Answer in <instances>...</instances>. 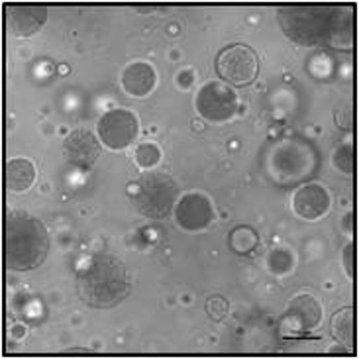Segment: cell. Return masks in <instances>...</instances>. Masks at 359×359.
<instances>
[{
	"instance_id": "6da1fadb",
	"label": "cell",
	"mask_w": 359,
	"mask_h": 359,
	"mask_svg": "<svg viewBox=\"0 0 359 359\" xmlns=\"http://www.w3.org/2000/svg\"><path fill=\"white\" fill-rule=\"evenodd\" d=\"M283 34L301 46L353 49L355 8L338 4H291L277 10Z\"/></svg>"
},
{
	"instance_id": "7a4b0ae2",
	"label": "cell",
	"mask_w": 359,
	"mask_h": 359,
	"mask_svg": "<svg viewBox=\"0 0 359 359\" xmlns=\"http://www.w3.org/2000/svg\"><path fill=\"white\" fill-rule=\"evenodd\" d=\"M75 289L90 309H114L132 289L124 262L112 253H95L75 273Z\"/></svg>"
},
{
	"instance_id": "3957f363",
	"label": "cell",
	"mask_w": 359,
	"mask_h": 359,
	"mask_svg": "<svg viewBox=\"0 0 359 359\" xmlns=\"http://www.w3.org/2000/svg\"><path fill=\"white\" fill-rule=\"evenodd\" d=\"M49 233L46 224L16 210L6 218V265L12 271H32L46 262Z\"/></svg>"
},
{
	"instance_id": "277c9868",
	"label": "cell",
	"mask_w": 359,
	"mask_h": 359,
	"mask_svg": "<svg viewBox=\"0 0 359 359\" xmlns=\"http://www.w3.org/2000/svg\"><path fill=\"white\" fill-rule=\"evenodd\" d=\"M128 196L142 216L163 220L175 208L179 187L165 171H146L128 184Z\"/></svg>"
},
{
	"instance_id": "5b68a950",
	"label": "cell",
	"mask_w": 359,
	"mask_h": 359,
	"mask_svg": "<svg viewBox=\"0 0 359 359\" xmlns=\"http://www.w3.org/2000/svg\"><path fill=\"white\" fill-rule=\"evenodd\" d=\"M216 71L224 83L233 87H245L255 81L259 71L257 53L245 43H233L224 48L216 57Z\"/></svg>"
},
{
	"instance_id": "8992f818",
	"label": "cell",
	"mask_w": 359,
	"mask_h": 359,
	"mask_svg": "<svg viewBox=\"0 0 359 359\" xmlns=\"http://www.w3.org/2000/svg\"><path fill=\"white\" fill-rule=\"evenodd\" d=\"M194 104H196V112L206 122L224 124L236 116L240 100H238L236 90L228 83L214 79L201 87L198 95L194 98Z\"/></svg>"
},
{
	"instance_id": "52a82bcc",
	"label": "cell",
	"mask_w": 359,
	"mask_h": 359,
	"mask_svg": "<svg viewBox=\"0 0 359 359\" xmlns=\"http://www.w3.org/2000/svg\"><path fill=\"white\" fill-rule=\"evenodd\" d=\"M98 137L110 149H126L134 144L140 134V120L134 112L124 108H114L98 120Z\"/></svg>"
},
{
	"instance_id": "ba28073f",
	"label": "cell",
	"mask_w": 359,
	"mask_h": 359,
	"mask_svg": "<svg viewBox=\"0 0 359 359\" xmlns=\"http://www.w3.org/2000/svg\"><path fill=\"white\" fill-rule=\"evenodd\" d=\"M214 206L203 193H187L175 204V222L187 232L206 230L214 220Z\"/></svg>"
},
{
	"instance_id": "9c48e42d",
	"label": "cell",
	"mask_w": 359,
	"mask_h": 359,
	"mask_svg": "<svg viewBox=\"0 0 359 359\" xmlns=\"http://www.w3.org/2000/svg\"><path fill=\"white\" fill-rule=\"evenodd\" d=\"M100 144L95 134H90L88 130H73L65 142H63V157L65 161L71 163L77 169H90L100 157Z\"/></svg>"
},
{
	"instance_id": "30bf717a",
	"label": "cell",
	"mask_w": 359,
	"mask_h": 359,
	"mask_svg": "<svg viewBox=\"0 0 359 359\" xmlns=\"http://www.w3.org/2000/svg\"><path fill=\"white\" fill-rule=\"evenodd\" d=\"M48 8L41 4H8L6 24L16 38H29L46 26Z\"/></svg>"
},
{
	"instance_id": "8fae6325",
	"label": "cell",
	"mask_w": 359,
	"mask_h": 359,
	"mask_svg": "<svg viewBox=\"0 0 359 359\" xmlns=\"http://www.w3.org/2000/svg\"><path fill=\"white\" fill-rule=\"evenodd\" d=\"M330 194L322 187V184L311 183L301 187L294 198H292V206L294 212L299 214L304 220H318L324 214H328L330 210Z\"/></svg>"
},
{
	"instance_id": "7c38bea8",
	"label": "cell",
	"mask_w": 359,
	"mask_h": 359,
	"mask_svg": "<svg viewBox=\"0 0 359 359\" xmlns=\"http://www.w3.org/2000/svg\"><path fill=\"white\" fill-rule=\"evenodd\" d=\"M322 320V306L312 294H299L289 304V312L285 322L291 324L292 330L311 332Z\"/></svg>"
},
{
	"instance_id": "4fadbf2b",
	"label": "cell",
	"mask_w": 359,
	"mask_h": 359,
	"mask_svg": "<svg viewBox=\"0 0 359 359\" xmlns=\"http://www.w3.org/2000/svg\"><path fill=\"white\" fill-rule=\"evenodd\" d=\"M157 75L156 69L146 61H136L130 63L124 73H122V88L126 90L130 97L144 98L156 88Z\"/></svg>"
},
{
	"instance_id": "5bb4252c",
	"label": "cell",
	"mask_w": 359,
	"mask_h": 359,
	"mask_svg": "<svg viewBox=\"0 0 359 359\" xmlns=\"http://www.w3.org/2000/svg\"><path fill=\"white\" fill-rule=\"evenodd\" d=\"M36 181V167L29 159L24 157H16L10 159L6 165V184L10 191L14 193H24Z\"/></svg>"
},
{
	"instance_id": "9a60e30c",
	"label": "cell",
	"mask_w": 359,
	"mask_h": 359,
	"mask_svg": "<svg viewBox=\"0 0 359 359\" xmlns=\"http://www.w3.org/2000/svg\"><path fill=\"white\" fill-rule=\"evenodd\" d=\"M330 330L338 344H344L346 348L353 350V346H355V311L348 306V309L336 312L332 316Z\"/></svg>"
},
{
	"instance_id": "2e32d148",
	"label": "cell",
	"mask_w": 359,
	"mask_h": 359,
	"mask_svg": "<svg viewBox=\"0 0 359 359\" xmlns=\"http://www.w3.org/2000/svg\"><path fill=\"white\" fill-rule=\"evenodd\" d=\"M228 243L233 252L245 255V253L253 252L259 243V236L253 230L252 226H236L230 236H228Z\"/></svg>"
},
{
	"instance_id": "e0dca14e",
	"label": "cell",
	"mask_w": 359,
	"mask_h": 359,
	"mask_svg": "<svg viewBox=\"0 0 359 359\" xmlns=\"http://www.w3.org/2000/svg\"><path fill=\"white\" fill-rule=\"evenodd\" d=\"M267 267L273 275H287L294 267V253L287 248H275L267 255Z\"/></svg>"
},
{
	"instance_id": "ac0fdd59",
	"label": "cell",
	"mask_w": 359,
	"mask_h": 359,
	"mask_svg": "<svg viewBox=\"0 0 359 359\" xmlns=\"http://www.w3.org/2000/svg\"><path fill=\"white\" fill-rule=\"evenodd\" d=\"M332 165L346 175L355 173V147L353 144H340L332 154Z\"/></svg>"
},
{
	"instance_id": "d6986e66",
	"label": "cell",
	"mask_w": 359,
	"mask_h": 359,
	"mask_svg": "<svg viewBox=\"0 0 359 359\" xmlns=\"http://www.w3.org/2000/svg\"><path fill=\"white\" fill-rule=\"evenodd\" d=\"M161 159V149L154 142H144L136 147V163L144 169H151L159 163Z\"/></svg>"
},
{
	"instance_id": "ffe728a7",
	"label": "cell",
	"mask_w": 359,
	"mask_h": 359,
	"mask_svg": "<svg viewBox=\"0 0 359 359\" xmlns=\"http://www.w3.org/2000/svg\"><path fill=\"white\" fill-rule=\"evenodd\" d=\"M206 312H208V316L214 322H222L228 316V312H230V304H228V301L224 297L216 294V297H210L206 301Z\"/></svg>"
},
{
	"instance_id": "44dd1931",
	"label": "cell",
	"mask_w": 359,
	"mask_h": 359,
	"mask_svg": "<svg viewBox=\"0 0 359 359\" xmlns=\"http://www.w3.org/2000/svg\"><path fill=\"white\" fill-rule=\"evenodd\" d=\"M355 114H353V107L351 102H344L341 107L336 108V124L341 128V130H351L353 124H355Z\"/></svg>"
},
{
	"instance_id": "7402d4cb",
	"label": "cell",
	"mask_w": 359,
	"mask_h": 359,
	"mask_svg": "<svg viewBox=\"0 0 359 359\" xmlns=\"http://www.w3.org/2000/svg\"><path fill=\"white\" fill-rule=\"evenodd\" d=\"M341 259H344V267H346L348 277L353 279V277H355V243L350 242L346 248H344Z\"/></svg>"
},
{
	"instance_id": "603a6c76",
	"label": "cell",
	"mask_w": 359,
	"mask_h": 359,
	"mask_svg": "<svg viewBox=\"0 0 359 359\" xmlns=\"http://www.w3.org/2000/svg\"><path fill=\"white\" fill-rule=\"evenodd\" d=\"M341 228H344V232L348 233V236H353V233H355V212H353V210L344 216Z\"/></svg>"
},
{
	"instance_id": "cb8c5ba5",
	"label": "cell",
	"mask_w": 359,
	"mask_h": 359,
	"mask_svg": "<svg viewBox=\"0 0 359 359\" xmlns=\"http://www.w3.org/2000/svg\"><path fill=\"white\" fill-rule=\"evenodd\" d=\"M193 71H181V75L177 77V83L181 85L183 88H189V87H193Z\"/></svg>"
},
{
	"instance_id": "d4e9b609",
	"label": "cell",
	"mask_w": 359,
	"mask_h": 359,
	"mask_svg": "<svg viewBox=\"0 0 359 359\" xmlns=\"http://www.w3.org/2000/svg\"><path fill=\"white\" fill-rule=\"evenodd\" d=\"M348 351H350V348H346L344 344H340V346H334V348H330L332 355H346Z\"/></svg>"
}]
</instances>
